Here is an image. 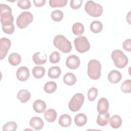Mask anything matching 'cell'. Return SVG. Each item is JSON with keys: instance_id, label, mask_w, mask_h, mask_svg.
Instances as JSON below:
<instances>
[{"instance_id": "obj_1", "label": "cell", "mask_w": 131, "mask_h": 131, "mask_svg": "<svg viewBox=\"0 0 131 131\" xmlns=\"http://www.w3.org/2000/svg\"><path fill=\"white\" fill-rule=\"evenodd\" d=\"M0 10L1 22L3 31L6 34H11L14 31V18L12 13V9L9 6L1 4Z\"/></svg>"}, {"instance_id": "obj_2", "label": "cell", "mask_w": 131, "mask_h": 131, "mask_svg": "<svg viewBox=\"0 0 131 131\" xmlns=\"http://www.w3.org/2000/svg\"><path fill=\"white\" fill-rule=\"evenodd\" d=\"M54 46L63 53H67L72 50L71 42L62 35H57L53 39Z\"/></svg>"}, {"instance_id": "obj_3", "label": "cell", "mask_w": 131, "mask_h": 131, "mask_svg": "<svg viewBox=\"0 0 131 131\" xmlns=\"http://www.w3.org/2000/svg\"><path fill=\"white\" fill-rule=\"evenodd\" d=\"M101 65L99 61L96 59L91 60L88 64V75L94 80L98 79L101 76Z\"/></svg>"}, {"instance_id": "obj_4", "label": "cell", "mask_w": 131, "mask_h": 131, "mask_svg": "<svg viewBox=\"0 0 131 131\" xmlns=\"http://www.w3.org/2000/svg\"><path fill=\"white\" fill-rule=\"evenodd\" d=\"M111 57L115 66L120 69L125 67L128 62L127 57L120 50H114L112 52Z\"/></svg>"}, {"instance_id": "obj_5", "label": "cell", "mask_w": 131, "mask_h": 131, "mask_svg": "<svg viewBox=\"0 0 131 131\" xmlns=\"http://www.w3.org/2000/svg\"><path fill=\"white\" fill-rule=\"evenodd\" d=\"M86 12L92 17H99L103 13V8L99 4L92 1H88L84 7Z\"/></svg>"}, {"instance_id": "obj_6", "label": "cell", "mask_w": 131, "mask_h": 131, "mask_svg": "<svg viewBox=\"0 0 131 131\" xmlns=\"http://www.w3.org/2000/svg\"><path fill=\"white\" fill-rule=\"evenodd\" d=\"M84 97L81 93H77L74 95L69 103V108L73 112L79 111L84 103Z\"/></svg>"}, {"instance_id": "obj_7", "label": "cell", "mask_w": 131, "mask_h": 131, "mask_svg": "<svg viewBox=\"0 0 131 131\" xmlns=\"http://www.w3.org/2000/svg\"><path fill=\"white\" fill-rule=\"evenodd\" d=\"M33 20V16L31 12L25 11L18 15L16 19V25L20 29L26 28Z\"/></svg>"}, {"instance_id": "obj_8", "label": "cell", "mask_w": 131, "mask_h": 131, "mask_svg": "<svg viewBox=\"0 0 131 131\" xmlns=\"http://www.w3.org/2000/svg\"><path fill=\"white\" fill-rule=\"evenodd\" d=\"M74 44L77 52L83 53L88 51L90 49V44L86 37L80 36L74 40Z\"/></svg>"}, {"instance_id": "obj_9", "label": "cell", "mask_w": 131, "mask_h": 131, "mask_svg": "<svg viewBox=\"0 0 131 131\" xmlns=\"http://www.w3.org/2000/svg\"><path fill=\"white\" fill-rule=\"evenodd\" d=\"M11 45V40L6 38L3 37L0 39V59H3L9 50Z\"/></svg>"}, {"instance_id": "obj_10", "label": "cell", "mask_w": 131, "mask_h": 131, "mask_svg": "<svg viewBox=\"0 0 131 131\" xmlns=\"http://www.w3.org/2000/svg\"><path fill=\"white\" fill-rule=\"evenodd\" d=\"M80 64L79 57L75 55H70L66 60V66L70 69H76L79 67Z\"/></svg>"}, {"instance_id": "obj_11", "label": "cell", "mask_w": 131, "mask_h": 131, "mask_svg": "<svg viewBox=\"0 0 131 131\" xmlns=\"http://www.w3.org/2000/svg\"><path fill=\"white\" fill-rule=\"evenodd\" d=\"M16 77L21 81H26L30 76V72L26 67H20L16 71Z\"/></svg>"}, {"instance_id": "obj_12", "label": "cell", "mask_w": 131, "mask_h": 131, "mask_svg": "<svg viewBox=\"0 0 131 131\" xmlns=\"http://www.w3.org/2000/svg\"><path fill=\"white\" fill-rule=\"evenodd\" d=\"M109 103L105 98H100L97 103V111L99 114H105L108 112Z\"/></svg>"}, {"instance_id": "obj_13", "label": "cell", "mask_w": 131, "mask_h": 131, "mask_svg": "<svg viewBox=\"0 0 131 131\" xmlns=\"http://www.w3.org/2000/svg\"><path fill=\"white\" fill-rule=\"evenodd\" d=\"M34 62L37 65H41L45 63L47 60V56L46 54L37 52L35 53L32 57Z\"/></svg>"}, {"instance_id": "obj_14", "label": "cell", "mask_w": 131, "mask_h": 131, "mask_svg": "<svg viewBox=\"0 0 131 131\" xmlns=\"http://www.w3.org/2000/svg\"><path fill=\"white\" fill-rule=\"evenodd\" d=\"M43 122L42 120L38 117H33L30 121V125L36 130H39L43 127Z\"/></svg>"}, {"instance_id": "obj_15", "label": "cell", "mask_w": 131, "mask_h": 131, "mask_svg": "<svg viewBox=\"0 0 131 131\" xmlns=\"http://www.w3.org/2000/svg\"><path fill=\"white\" fill-rule=\"evenodd\" d=\"M122 78L121 73L117 70L111 71L108 75V79L112 83H117Z\"/></svg>"}, {"instance_id": "obj_16", "label": "cell", "mask_w": 131, "mask_h": 131, "mask_svg": "<svg viewBox=\"0 0 131 131\" xmlns=\"http://www.w3.org/2000/svg\"><path fill=\"white\" fill-rule=\"evenodd\" d=\"M33 107L35 112L42 113L46 109V104L43 100L37 99L34 102Z\"/></svg>"}, {"instance_id": "obj_17", "label": "cell", "mask_w": 131, "mask_h": 131, "mask_svg": "<svg viewBox=\"0 0 131 131\" xmlns=\"http://www.w3.org/2000/svg\"><path fill=\"white\" fill-rule=\"evenodd\" d=\"M31 97L30 93L26 89H22L18 91L17 98L21 103L27 102Z\"/></svg>"}, {"instance_id": "obj_18", "label": "cell", "mask_w": 131, "mask_h": 131, "mask_svg": "<svg viewBox=\"0 0 131 131\" xmlns=\"http://www.w3.org/2000/svg\"><path fill=\"white\" fill-rule=\"evenodd\" d=\"M110 114L107 112L105 114H99L97 117V123L101 126H105L108 122Z\"/></svg>"}, {"instance_id": "obj_19", "label": "cell", "mask_w": 131, "mask_h": 131, "mask_svg": "<svg viewBox=\"0 0 131 131\" xmlns=\"http://www.w3.org/2000/svg\"><path fill=\"white\" fill-rule=\"evenodd\" d=\"M72 122L71 116L68 114H63L59 117L58 123L59 125L63 127H67L70 126Z\"/></svg>"}, {"instance_id": "obj_20", "label": "cell", "mask_w": 131, "mask_h": 131, "mask_svg": "<svg viewBox=\"0 0 131 131\" xmlns=\"http://www.w3.org/2000/svg\"><path fill=\"white\" fill-rule=\"evenodd\" d=\"M109 121L111 126L113 128H118L122 124L121 118L117 115H115L109 118Z\"/></svg>"}, {"instance_id": "obj_21", "label": "cell", "mask_w": 131, "mask_h": 131, "mask_svg": "<svg viewBox=\"0 0 131 131\" xmlns=\"http://www.w3.org/2000/svg\"><path fill=\"white\" fill-rule=\"evenodd\" d=\"M45 119L49 122H53L55 121L57 117V113L56 111L53 108H49L45 111L44 113Z\"/></svg>"}, {"instance_id": "obj_22", "label": "cell", "mask_w": 131, "mask_h": 131, "mask_svg": "<svg viewBox=\"0 0 131 131\" xmlns=\"http://www.w3.org/2000/svg\"><path fill=\"white\" fill-rule=\"evenodd\" d=\"M63 80L65 84L70 86L74 85L77 81V79L75 75L72 73L70 72L66 73L63 76Z\"/></svg>"}, {"instance_id": "obj_23", "label": "cell", "mask_w": 131, "mask_h": 131, "mask_svg": "<svg viewBox=\"0 0 131 131\" xmlns=\"http://www.w3.org/2000/svg\"><path fill=\"white\" fill-rule=\"evenodd\" d=\"M74 122L77 126H82L87 122V117L84 114L79 113L75 117Z\"/></svg>"}, {"instance_id": "obj_24", "label": "cell", "mask_w": 131, "mask_h": 131, "mask_svg": "<svg viewBox=\"0 0 131 131\" xmlns=\"http://www.w3.org/2000/svg\"><path fill=\"white\" fill-rule=\"evenodd\" d=\"M61 73L60 68L57 66L51 67L48 70V76L53 79L58 78Z\"/></svg>"}, {"instance_id": "obj_25", "label": "cell", "mask_w": 131, "mask_h": 131, "mask_svg": "<svg viewBox=\"0 0 131 131\" xmlns=\"http://www.w3.org/2000/svg\"><path fill=\"white\" fill-rule=\"evenodd\" d=\"M8 61L11 65L16 66L20 63L21 57L18 53H12L9 55L8 57Z\"/></svg>"}, {"instance_id": "obj_26", "label": "cell", "mask_w": 131, "mask_h": 131, "mask_svg": "<svg viewBox=\"0 0 131 131\" xmlns=\"http://www.w3.org/2000/svg\"><path fill=\"white\" fill-rule=\"evenodd\" d=\"M45 69L42 67L36 66L32 70V74L35 78L40 79L45 75Z\"/></svg>"}, {"instance_id": "obj_27", "label": "cell", "mask_w": 131, "mask_h": 131, "mask_svg": "<svg viewBox=\"0 0 131 131\" xmlns=\"http://www.w3.org/2000/svg\"><path fill=\"white\" fill-rule=\"evenodd\" d=\"M103 29V25L101 22L95 20L90 25V29L91 31L94 33H98L100 32Z\"/></svg>"}, {"instance_id": "obj_28", "label": "cell", "mask_w": 131, "mask_h": 131, "mask_svg": "<svg viewBox=\"0 0 131 131\" xmlns=\"http://www.w3.org/2000/svg\"><path fill=\"white\" fill-rule=\"evenodd\" d=\"M44 91L49 94L54 93L57 89V84L53 81L47 82L44 85Z\"/></svg>"}, {"instance_id": "obj_29", "label": "cell", "mask_w": 131, "mask_h": 131, "mask_svg": "<svg viewBox=\"0 0 131 131\" xmlns=\"http://www.w3.org/2000/svg\"><path fill=\"white\" fill-rule=\"evenodd\" d=\"M72 32L76 35H80L84 32V28L83 25L80 23H76L72 26Z\"/></svg>"}, {"instance_id": "obj_30", "label": "cell", "mask_w": 131, "mask_h": 131, "mask_svg": "<svg viewBox=\"0 0 131 131\" xmlns=\"http://www.w3.org/2000/svg\"><path fill=\"white\" fill-rule=\"evenodd\" d=\"M49 5L53 8L63 7L65 6L67 3V0H50Z\"/></svg>"}, {"instance_id": "obj_31", "label": "cell", "mask_w": 131, "mask_h": 131, "mask_svg": "<svg viewBox=\"0 0 131 131\" xmlns=\"http://www.w3.org/2000/svg\"><path fill=\"white\" fill-rule=\"evenodd\" d=\"M51 17L55 21H60L63 17V13L59 10H55L52 12Z\"/></svg>"}, {"instance_id": "obj_32", "label": "cell", "mask_w": 131, "mask_h": 131, "mask_svg": "<svg viewBox=\"0 0 131 131\" xmlns=\"http://www.w3.org/2000/svg\"><path fill=\"white\" fill-rule=\"evenodd\" d=\"M17 128V124L14 121H9L5 123L3 126V131H14Z\"/></svg>"}, {"instance_id": "obj_33", "label": "cell", "mask_w": 131, "mask_h": 131, "mask_svg": "<svg viewBox=\"0 0 131 131\" xmlns=\"http://www.w3.org/2000/svg\"><path fill=\"white\" fill-rule=\"evenodd\" d=\"M121 89L125 93H130L131 92V80L127 79L125 80L121 84Z\"/></svg>"}, {"instance_id": "obj_34", "label": "cell", "mask_w": 131, "mask_h": 131, "mask_svg": "<svg viewBox=\"0 0 131 131\" xmlns=\"http://www.w3.org/2000/svg\"><path fill=\"white\" fill-rule=\"evenodd\" d=\"M98 95V89L95 87L91 88L88 92V99L91 101H94Z\"/></svg>"}, {"instance_id": "obj_35", "label": "cell", "mask_w": 131, "mask_h": 131, "mask_svg": "<svg viewBox=\"0 0 131 131\" xmlns=\"http://www.w3.org/2000/svg\"><path fill=\"white\" fill-rule=\"evenodd\" d=\"M60 54L57 51H54L50 56V61L52 63H56L59 62L60 60Z\"/></svg>"}, {"instance_id": "obj_36", "label": "cell", "mask_w": 131, "mask_h": 131, "mask_svg": "<svg viewBox=\"0 0 131 131\" xmlns=\"http://www.w3.org/2000/svg\"><path fill=\"white\" fill-rule=\"evenodd\" d=\"M17 6L21 9H28L31 6L29 0H19L17 1Z\"/></svg>"}, {"instance_id": "obj_37", "label": "cell", "mask_w": 131, "mask_h": 131, "mask_svg": "<svg viewBox=\"0 0 131 131\" xmlns=\"http://www.w3.org/2000/svg\"><path fill=\"white\" fill-rule=\"evenodd\" d=\"M82 0H72L70 2V6L73 9H78L82 5Z\"/></svg>"}, {"instance_id": "obj_38", "label": "cell", "mask_w": 131, "mask_h": 131, "mask_svg": "<svg viewBox=\"0 0 131 131\" xmlns=\"http://www.w3.org/2000/svg\"><path fill=\"white\" fill-rule=\"evenodd\" d=\"M131 39L130 38L127 39L124 41L122 43V47L123 49L128 52L131 51Z\"/></svg>"}, {"instance_id": "obj_39", "label": "cell", "mask_w": 131, "mask_h": 131, "mask_svg": "<svg viewBox=\"0 0 131 131\" xmlns=\"http://www.w3.org/2000/svg\"><path fill=\"white\" fill-rule=\"evenodd\" d=\"M33 2L36 7H41L45 4L46 1L45 0H37V1H33Z\"/></svg>"}]
</instances>
